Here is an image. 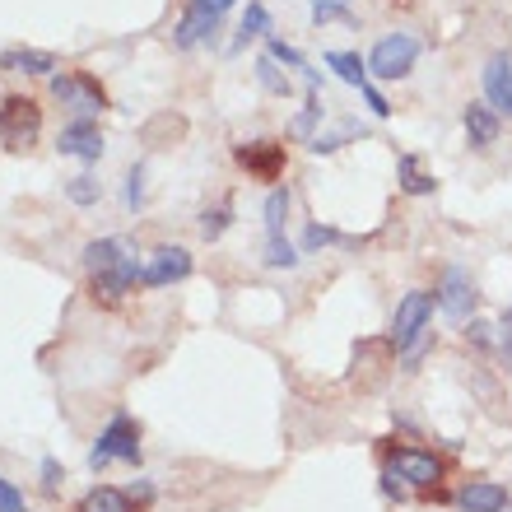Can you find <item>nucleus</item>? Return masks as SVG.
Returning <instances> with one entry per match:
<instances>
[{"instance_id": "nucleus-1", "label": "nucleus", "mask_w": 512, "mask_h": 512, "mask_svg": "<svg viewBox=\"0 0 512 512\" xmlns=\"http://www.w3.org/2000/svg\"><path fill=\"white\" fill-rule=\"evenodd\" d=\"M80 261L89 270V289H94L98 303H122L140 284V256L126 238H94L80 252Z\"/></svg>"}, {"instance_id": "nucleus-2", "label": "nucleus", "mask_w": 512, "mask_h": 512, "mask_svg": "<svg viewBox=\"0 0 512 512\" xmlns=\"http://www.w3.org/2000/svg\"><path fill=\"white\" fill-rule=\"evenodd\" d=\"M112 461H126V466H140V424H135L126 410L108 419V429L94 438L89 447V471H103Z\"/></svg>"}, {"instance_id": "nucleus-3", "label": "nucleus", "mask_w": 512, "mask_h": 512, "mask_svg": "<svg viewBox=\"0 0 512 512\" xmlns=\"http://www.w3.org/2000/svg\"><path fill=\"white\" fill-rule=\"evenodd\" d=\"M38 135H42L38 98H28V94H5L0 98V145L14 149V154H24V149L38 145Z\"/></svg>"}, {"instance_id": "nucleus-4", "label": "nucleus", "mask_w": 512, "mask_h": 512, "mask_svg": "<svg viewBox=\"0 0 512 512\" xmlns=\"http://www.w3.org/2000/svg\"><path fill=\"white\" fill-rule=\"evenodd\" d=\"M433 303H438V294H429V289H410V294L396 303V312H391V345H396V354H405L415 340H424L433 331Z\"/></svg>"}, {"instance_id": "nucleus-5", "label": "nucleus", "mask_w": 512, "mask_h": 512, "mask_svg": "<svg viewBox=\"0 0 512 512\" xmlns=\"http://www.w3.org/2000/svg\"><path fill=\"white\" fill-rule=\"evenodd\" d=\"M52 98L61 108L75 112V117H98V112H108L103 84H98L94 75H84V70H61V75H52Z\"/></svg>"}, {"instance_id": "nucleus-6", "label": "nucleus", "mask_w": 512, "mask_h": 512, "mask_svg": "<svg viewBox=\"0 0 512 512\" xmlns=\"http://www.w3.org/2000/svg\"><path fill=\"white\" fill-rule=\"evenodd\" d=\"M387 471L401 480L405 489H438L443 485V461L433 457V452H419V447H391L387 452Z\"/></svg>"}, {"instance_id": "nucleus-7", "label": "nucleus", "mask_w": 512, "mask_h": 512, "mask_svg": "<svg viewBox=\"0 0 512 512\" xmlns=\"http://www.w3.org/2000/svg\"><path fill=\"white\" fill-rule=\"evenodd\" d=\"M419 61V38L415 33H387L378 38L373 56H368V70L378 75V80H405Z\"/></svg>"}, {"instance_id": "nucleus-8", "label": "nucleus", "mask_w": 512, "mask_h": 512, "mask_svg": "<svg viewBox=\"0 0 512 512\" xmlns=\"http://www.w3.org/2000/svg\"><path fill=\"white\" fill-rule=\"evenodd\" d=\"M219 19H224V10H219L215 0H187V10H182V19H177V28H173V47L177 52L201 47L205 38L219 33Z\"/></svg>"}, {"instance_id": "nucleus-9", "label": "nucleus", "mask_w": 512, "mask_h": 512, "mask_svg": "<svg viewBox=\"0 0 512 512\" xmlns=\"http://www.w3.org/2000/svg\"><path fill=\"white\" fill-rule=\"evenodd\" d=\"M233 159H238V168H247L252 182H280L289 154L280 140H247V145H233Z\"/></svg>"}, {"instance_id": "nucleus-10", "label": "nucleus", "mask_w": 512, "mask_h": 512, "mask_svg": "<svg viewBox=\"0 0 512 512\" xmlns=\"http://www.w3.org/2000/svg\"><path fill=\"white\" fill-rule=\"evenodd\" d=\"M191 275V252L187 247H154V252L140 261V284L145 289H163V284H177Z\"/></svg>"}, {"instance_id": "nucleus-11", "label": "nucleus", "mask_w": 512, "mask_h": 512, "mask_svg": "<svg viewBox=\"0 0 512 512\" xmlns=\"http://www.w3.org/2000/svg\"><path fill=\"white\" fill-rule=\"evenodd\" d=\"M475 280L466 266H447L443 270V284H438V308H443V317H452V322H466L475 312Z\"/></svg>"}, {"instance_id": "nucleus-12", "label": "nucleus", "mask_w": 512, "mask_h": 512, "mask_svg": "<svg viewBox=\"0 0 512 512\" xmlns=\"http://www.w3.org/2000/svg\"><path fill=\"white\" fill-rule=\"evenodd\" d=\"M56 149H61L66 159L98 163L108 145H103V131L94 126V117H75L70 126H61V135H56Z\"/></svg>"}, {"instance_id": "nucleus-13", "label": "nucleus", "mask_w": 512, "mask_h": 512, "mask_svg": "<svg viewBox=\"0 0 512 512\" xmlns=\"http://www.w3.org/2000/svg\"><path fill=\"white\" fill-rule=\"evenodd\" d=\"M480 80H485V103L499 117H512V61L508 56H489L485 70H480Z\"/></svg>"}, {"instance_id": "nucleus-14", "label": "nucleus", "mask_w": 512, "mask_h": 512, "mask_svg": "<svg viewBox=\"0 0 512 512\" xmlns=\"http://www.w3.org/2000/svg\"><path fill=\"white\" fill-rule=\"evenodd\" d=\"M461 126H466V145L480 149V154H485V149L499 140V131H503L499 112L489 108V103H466V112H461Z\"/></svg>"}, {"instance_id": "nucleus-15", "label": "nucleus", "mask_w": 512, "mask_h": 512, "mask_svg": "<svg viewBox=\"0 0 512 512\" xmlns=\"http://www.w3.org/2000/svg\"><path fill=\"white\" fill-rule=\"evenodd\" d=\"M457 503L466 512H508L512 494H508V485H499V480H466Z\"/></svg>"}, {"instance_id": "nucleus-16", "label": "nucleus", "mask_w": 512, "mask_h": 512, "mask_svg": "<svg viewBox=\"0 0 512 512\" xmlns=\"http://www.w3.org/2000/svg\"><path fill=\"white\" fill-rule=\"evenodd\" d=\"M0 70L5 75H56L61 61L52 52H38V47H10V52H0Z\"/></svg>"}, {"instance_id": "nucleus-17", "label": "nucleus", "mask_w": 512, "mask_h": 512, "mask_svg": "<svg viewBox=\"0 0 512 512\" xmlns=\"http://www.w3.org/2000/svg\"><path fill=\"white\" fill-rule=\"evenodd\" d=\"M80 512H140V503H135L126 489L98 485V489H89V494L80 499Z\"/></svg>"}, {"instance_id": "nucleus-18", "label": "nucleus", "mask_w": 512, "mask_h": 512, "mask_svg": "<svg viewBox=\"0 0 512 512\" xmlns=\"http://www.w3.org/2000/svg\"><path fill=\"white\" fill-rule=\"evenodd\" d=\"M396 182H401L405 196H433V187H438V182L419 168L415 154H401V159H396Z\"/></svg>"}, {"instance_id": "nucleus-19", "label": "nucleus", "mask_w": 512, "mask_h": 512, "mask_svg": "<svg viewBox=\"0 0 512 512\" xmlns=\"http://www.w3.org/2000/svg\"><path fill=\"white\" fill-rule=\"evenodd\" d=\"M326 66L336 70L345 84H354V89H364L368 84V61L359 52H326Z\"/></svg>"}, {"instance_id": "nucleus-20", "label": "nucleus", "mask_w": 512, "mask_h": 512, "mask_svg": "<svg viewBox=\"0 0 512 512\" xmlns=\"http://www.w3.org/2000/svg\"><path fill=\"white\" fill-rule=\"evenodd\" d=\"M256 84H261L266 94H275V98L289 94V75L280 70V61H275V56H256Z\"/></svg>"}, {"instance_id": "nucleus-21", "label": "nucleus", "mask_w": 512, "mask_h": 512, "mask_svg": "<svg viewBox=\"0 0 512 512\" xmlns=\"http://www.w3.org/2000/svg\"><path fill=\"white\" fill-rule=\"evenodd\" d=\"M261 215H266V238L284 233V219H289V187H275L261 205Z\"/></svg>"}, {"instance_id": "nucleus-22", "label": "nucleus", "mask_w": 512, "mask_h": 512, "mask_svg": "<svg viewBox=\"0 0 512 512\" xmlns=\"http://www.w3.org/2000/svg\"><path fill=\"white\" fill-rule=\"evenodd\" d=\"M303 256L294 252V243L284 238V233H275V238H266V266L270 270H294Z\"/></svg>"}, {"instance_id": "nucleus-23", "label": "nucleus", "mask_w": 512, "mask_h": 512, "mask_svg": "<svg viewBox=\"0 0 512 512\" xmlns=\"http://www.w3.org/2000/svg\"><path fill=\"white\" fill-rule=\"evenodd\" d=\"M354 24V10H350V0H312V24L322 28V24Z\"/></svg>"}, {"instance_id": "nucleus-24", "label": "nucleus", "mask_w": 512, "mask_h": 512, "mask_svg": "<svg viewBox=\"0 0 512 512\" xmlns=\"http://www.w3.org/2000/svg\"><path fill=\"white\" fill-rule=\"evenodd\" d=\"M229 224H233V205L229 201L219 205V210H205V215H201V233L210 238V243H219V238L229 233Z\"/></svg>"}, {"instance_id": "nucleus-25", "label": "nucleus", "mask_w": 512, "mask_h": 512, "mask_svg": "<svg viewBox=\"0 0 512 512\" xmlns=\"http://www.w3.org/2000/svg\"><path fill=\"white\" fill-rule=\"evenodd\" d=\"M66 196H70V205H80V210H89V205H98V182H94L89 173L70 177V182H66Z\"/></svg>"}, {"instance_id": "nucleus-26", "label": "nucleus", "mask_w": 512, "mask_h": 512, "mask_svg": "<svg viewBox=\"0 0 512 512\" xmlns=\"http://www.w3.org/2000/svg\"><path fill=\"white\" fill-rule=\"evenodd\" d=\"M238 33H243V42L247 38H270V10L266 5H247V14H243V28H238Z\"/></svg>"}, {"instance_id": "nucleus-27", "label": "nucleus", "mask_w": 512, "mask_h": 512, "mask_svg": "<svg viewBox=\"0 0 512 512\" xmlns=\"http://www.w3.org/2000/svg\"><path fill=\"white\" fill-rule=\"evenodd\" d=\"M331 243H350V238H340L336 229H326V224H308V233H303V252H322V247H331Z\"/></svg>"}, {"instance_id": "nucleus-28", "label": "nucleus", "mask_w": 512, "mask_h": 512, "mask_svg": "<svg viewBox=\"0 0 512 512\" xmlns=\"http://www.w3.org/2000/svg\"><path fill=\"white\" fill-rule=\"evenodd\" d=\"M266 56H275V61H280V66H289V70H308V61L298 56V47H289V42H280V38H275V33H270V38H266Z\"/></svg>"}, {"instance_id": "nucleus-29", "label": "nucleus", "mask_w": 512, "mask_h": 512, "mask_svg": "<svg viewBox=\"0 0 512 512\" xmlns=\"http://www.w3.org/2000/svg\"><path fill=\"white\" fill-rule=\"evenodd\" d=\"M0 512H28L24 508V489L14 485V480H5V475H0Z\"/></svg>"}, {"instance_id": "nucleus-30", "label": "nucleus", "mask_w": 512, "mask_h": 512, "mask_svg": "<svg viewBox=\"0 0 512 512\" xmlns=\"http://www.w3.org/2000/svg\"><path fill=\"white\" fill-rule=\"evenodd\" d=\"M140 182H145V168L135 163L131 173H126V205H131V210H140V201H145V187H140Z\"/></svg>"}, {"instance_id": "nucleus-31", "label": "nucleus", "mask_w": 512, "mask_h": 512, "mask_svg": "<svg viewBox=\"0 0 512 512\" xmlns=\"http://www.w3.org/2000/svg\"><path fill=\"white\" fill-rule=\"evenodd\" d=\"M61 485H66V471H61V461H56V457H42V489H47V494H56Z\"/></svg>"}, {"instance_id": "nucleus-32", "label": "nucleus", "mask_w": 512, "mask_h": 512, "mask_svg": "<svg viewBox=\"0 0 512 512\" xmlns=\"http://www.w3.org/2000/svg\"><path fill=\"white\" fill-rule=\"evenodd\" d=\"M359 98H364V103H368V112H373V117H382V122H387V117H391V103L378 94V89H373V84H364V89H359Z\"/></svg>"}, {"instance_id": "nucleus-33", "label": "nucleus", "mask_w": 512, "mask_h": 512, "mask_svg": "<svg viewBox=\"0 0 512 512\" xmlns=\"http://www.w3.org/2000/svg\"><path fill=\"white\" fill-rule=\"evenodd\" d=\"M382 494H387V499H396V503H405L410 499V489L401 485V480H396V475L391 471H382Z\"/></svg>"}, {"instance_id": "nucleus-34", "label": "nucleus", "mask_w": 512, "mask_h": 512, "mask_svg": "<svg viewBox=\"0 0 512 512\" xmlns=\"http://www.w3.org/2000/svg\"><path fill=\"white\" fill-rule=\"evenodd\" d=\"M489 331H494V326H489V322H471V331H466V340L485 350V345H494V336H489Z\"/></svg>"}, {"instance_id": "nucleus-35", "label": "nucleus", "mask_w": 512, "mask_h": 512, "mask_svg": "<svg viewBox=\"0 0 512 512\" xmlns=\"http://www.w3.org/2000/svg\"><path fill=\"white\" fill-rule=\"evenodd\" d=\"M503 350H508V359H512V308L503 312Z\"/></svg>"}, {"instance_id": "nucleus-36", "label": "nucleus", "mask_w": 512, "mask_h": 512, "mask_svg": "<svg viewBox=\"0 0 512 512\" xmlns=\"http://www.w3.org/2000/svg\"><path fill=\"white\" fill-rule=\"evenodd\" d=\"M215 5H219V10H233V5H238V0H215Z\"/></svg>"}]
</instances>
